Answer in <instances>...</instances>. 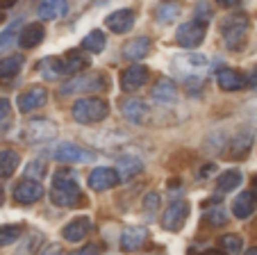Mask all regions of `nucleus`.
<instances>
[{"mask_svg": "<svg viewBox=\"0 0 257 255\" xmlns=\"http://www.w3.org/2000/svg\"><path fill=\"white\" fill-rule=\"evenodd\" d=\"M116 166H118L116 174H121L123 178H132V176L141 174L144 164H141V159H139V157H135V155H123V157L118 159ZM121 176H118V178H121Z\"/></svg>", "mask_w": 257, "mask_h": 255, "instance_id": "a878e982", "label": "nucleus"}, {"mask_svg": "<svg viewBox=\"0 0 257 255\" xmlns=\"http://www.w3.org/2000/svg\"><path fill=\"white\" fill-rule=\"evenodd\" d=\"M37 12H39L41 19H59V16H64L68 12V5L62 3V0H46V3L39 5Z\"/></svg>", "mask_w": 257, "mask_h": 255, "instance_id": "bb28decb", "label": "nucleus"}, {"mask_svg": "<svg viewBox=\"0 0 257 255\" xmlns=\"http://www.w3.org/2000/svg\"><path fill=\"white\" fill-rule=\"evenodd\" d=\"M82 48L89 50V53H100V50L105 48V34H102L100 30H93V32H89L87 37L82 39Z\"/></svg>", "mask_w": 257, "mask_h": 255, "instance_id": "7c9ffc66", "label": "nucleus"}, {"mask_svg": "<svg viewBox=\"0 0 257 255\" xmlns=\"http://www.w3.org/2000/svg\"><path fill=\"white\" fill-rule=\"evenodd\" d=\"M252 139H255V132L250 130V128H243V130H239L237 135H234L232 144H230V155L232 157H246L248 150H250L252 146Z\"/></svg>", "mask_w": 257, "mask_h": 255, "instance_id": "412c9836", "label": "nucleus"}, {"mask_svg": "<svg viewBox=\"0 0 257 255\" xmlns=\"http://www.w3.org/2000/svg\"><path fill=\"white\" fill-rule=\"evenodd\" d=\"M73 119L78 123H98L109 114V105H107L102 98H82V101H75L71 110Z\"/></svg>", "mask_w": 257, "mask_h": 255, "instance_id": "f03ea898", "label": "nucleus"}, {"mask_svg": "<svg viewBox=\"0 0 257 255\" xmlns=\"http://www.w3.org/2000/svg\"><path fill=\"white\" fill-rule=\"evenodd\" d=\"M105 89V80L102 75H73L59 87L62 96H71V94H84V92H102Z\"/></svg>", "mask_w": 257, "mask_h": 255, "instance_id": "423d86ee", "label": "nucleus"}, {"mask_svg": "<svg viewBox=\"0 0 257 255\" xmlns=\"http://www.w3.org/2000/svg\"><path fill=\"white\" fill-rule=\"evenodd\" d=\"M153 98H155L157 103H175L178 101V87H175V82L171 80V77H162L155 87H153Z\"/></svg>", "mask_w": 257, "mask_h": 255, "instance_id": "5701e85b", "label": "nucleus"}, {"mask_svg": "<svg viewBox=\"0 0 257 255\" xmlns=\"http://www.w3.org/2000/svg\"><path fill=\"white\" fill-rule=\"evenodd\" d=\"M39 255H62V246H57V244H50V246H46V248L41 250Z\"/></svg>", "mask_w": 257, "mask_h": 255, "instance_id": "ea45409f", "label": "nucleus"}, {"mask_svg": "<svg viewBox=\"0 0 257 255\" xmlns=\"http://www.w3.org/2000/svg\"><path fill=\"white\" fill-rule=\"evenodd\" d=\"M21 164V157L16 150L3 148L0 150V178H12Z\"/></svg>", "mask_w": 257, "mask_h": 255, "instance_id": "b1692460", "label": "nucleus"}, {"mask_svg": "<svg viewBox=\"0 0 257 255\" xmlns=\"http://www.w3.org/2000/svg\"><path fill=\"white\" fill-rule=\"evenodd\" d=\"M221 34H223V41L230 50L241 48L243 39L248 34V19L239 14H230L221 21Z\"/></svg>", "mask_w": 257, "mask_h": 255, "instance_id": "7ed1b4c3", "label": "nucleus"}, {"mask_svg": "<svg viewBox=\"0 0 257 255\" xmlns=\"http://www.w3.org/2000/svg\"><path fill=\"white\" fill-rule=\"evenodd\" d=\"M255 207H257L255 192H241L232 203V212L237 219H248L255 212Z\"/></svg>", "mask_w": 257, "mask_h": 255, "instance_id": "aec40b11", "label": "nucleus"}, {"mask_svg": "<svg viewBox=\"0 0 257 255\" xmlns=\"http://www.w3.org/2000/svg\"><path fill=\"white\" fill-rule=\"evenodd\" d=\"M225 219H228V214H225L223 205H214L212 210L205 214V221H207L209 226H223Z\"/></svg>", "mask_w": 257, "mask_h": 255, "instance_id": "c9c22d12", "label": "nucleus"}, {"mask_svg": "<svg viewBox=\"0 0 257 255\" xmlns=\"http://www.w3.org/2000/svg\"><path fill=\"white\" fill-rule=\"evenodd\" d=\"M221 248L228 255H239L243 248V239L239 235H225V237H221Z\"/></svg>", "mask_w": 257, "mask_h": 255, "instance_id": "72a5a7b5", "label": "nucleus"}, {"mask_svg": "<svg viewBox=\"0 0 257 255\" xmlns=\"http://www.w3.org/2000/svg\"><path fill=\"white\" fill-rule=\"evenodd\" d=\"M243 255H257V246H252V248H248Z\"/></svg>", "mask_w": 257, "mask_h": 255, "instance_id": "79ce46f5", "label": "nucleus"}, {"mask_svg": "<svg viewBox=\"0 0 257 255\" xmlns=\"http://www.w3.org/2000/svg\"><path fill=\"white\" fill-rule=\"evenodd\" d=\"M173 66L180 68L182 75H187V77H200L203 71L207 68V57L205 55H185V57L175 59Z\"/></svg>", "mask_w": 257, "mask_h": 255, "instance_id": "9d476101", "label": "nucleus"}, {"mask_svg": "<svg viewBox=\"0 0 257 255\" xmlns=\"http://www.w3.org/2000/svg\"><path fill=\"white\" fill-rule=\"evenodd\" d=\"M148 50H151V39L137 37V39H132L130 44L123 46V57L132 59V62H139V59H144L148 55Z\"/></svg>", "mask_w": 257, "mask_h": 255, "instance_id": "4be33fe9", "label": "nucleus"}, {"mask_svg": "<svg viewBox=\"0 0 257 255\" xmlns=\"http://www.w3.org/2000/svg\"><path fill=\"white\" fill-rule=\"evenodd\" d=\"M80 185L78 176L73 168H57V174L53 176V189H50V201L59 207H71L78 205L80 201Z\"/></svg>", "mask_w": 257, "mask_h": 255, "instance_id": "f257e3e1", "label": "nucleus"}, {"mask_svg": "<svg viewBox=\"0 0 257 255\" xmlns=\"http://www.w3.org/2000/svg\"><path fill=\"white\" fill-rule=\"evenodd\" d=\"M39 73L46 77V80H57L59 75H64L62 68V59L59 57H46L39 62Z\"/></svg>", "mask_w": 257, "mask_h": 255, "instance_id": "cd10ccee", "label": "nucleus"}, {"mask_svg": "<svg viewBox=\"0 0 257 255\" xmlns=\"http://www.w3.org/2000/svg\"><path fill=\"white\" fill-rule=\"evenodd\" d=\"M205 34H207V23L200 19L185 21L175 30V39H178V44L182 48H198L205 41Z\"/></svg>", "mask_w": 257, "mask_h": 255, "instance_id": "20e7f679", "label": "nucleus"}, {"mask_svg": "<svg viewBox=\"0 0 257 255\" xmlns=\"http://www.w3.org/2000/svg\"><path fill=\"white\" fill-rule=\"evenodd\" d=\"M23 228L21 226H0V246H10L16 239H21Z\"/></svg>", "mask_w": 257, "mask_h": 255, "instance_id": "473e14b6", "label": "nucleus"}, {"mask_svg": "<svg viewBox=\"0 0 257 255\" xmlns=\"http://www.w3.org/2000/svg\"><path fill=\"white\" fill-rule=\"evenodd\" d=\"M19 34H21V21H14L5 32L0 34V48H7V46H12L14 41H19Z\"/></svg>", "mask_w": 257, "mask_h": 255, "instance_id": "f704fd0d", "label": "nucleus"}, {"mask_svg": "<svg viewBox=\"0 0 257 255\" xmlns=\"http://www.w3.org/2000/svg\"><path fill=\"white\" fill-rule=\"evenodd\" d=\"M41 196H44V187H41L39 183H32V180H23V183H19L14 189V198L21 205H32V203H37Z\"/></svg>", "mask_w": 257, "mask_h": 255, "instance_id": "ddd939ff", "label": "nucleus"}, {"mask_svg": "<svg viewBox=\"0 0 257 255\" xmlns=\"http://www.w3.org/2000/svg\"><path fill=\"white\" fill-rule=\"evenodd\" d=\"M178 14H180V7L175 5V3H164V5H160L155 12L160 23H171V21L178 19Z\"/></svg>", "mask_w": 257, "mask_h": 255, "instance_id": "2f4dec72", "label": "nucleus"}, {"mask_svg": "<svg viewBox=\"0 0 257 255\" xmlns=\"http://www.w3.org/2000/svg\"><path fill=\"white\" fill-rule=\"evenodd\" d=\"M118 174L116 168L112 166H98L93 168L91 174H89V187L93 189V192H107V189H112L118 185Z\"/></svg>", "mask_w": 257, "mask_h": 255, "instance_id": "1a4fd4ad", "label": "nucleus"}, {"mask_svg": "<svg viewBox=\"0 0 257 255\" xmlns=\"http://www.w3.org/2000/svg\"><path fill=\"white\" fill-rule=\"evenodd\" d=\"M146 239H148V230L141 226H130L123 230L121 235V248L125 250V253H135V250H139L141 246L146 244Z\"/></svg>", "mask_w": 257, "mask_h": 255, "instance_id": "4468645a", "label": "nucleus"}, {"mask_svg": "<svg viewBox=\"0 0 257 255\" xmlns=\"http://www.w3.org/2000/svg\"><path fill=\"white\" fill-rule=\"evenodd\" d=\"M55 135H57V123H53V121H48V119H34V121H30L28 128H25V139H28L30 144L48 141V139H53Z\"/></svg>", "mask_w": 257, "mask_h": 255, "instance_id": "6e6552de", "label": "nucleus"}, {"mask_svg": "<svg viewBox=\"0 0 257 255\" xmlns=\"http://www.w3.org/2000/svg\"><path fill=\"white\" fill-rule=\"evenodd\" d=\"M187 217H189V203L187 201H175L166 207L164 217H162V226L171 232H178L180 228L185 226Z\"/></svg>", "mask_w": 257, "mask_h": 255, "instance_id": "0eeeda50", "label": "nucleus"}, {"mask_svg": "<svg viewBox=\"0 0 257 255\" xmlns=\"http://www.w3.org/2000/svg\"><path fill=\"white\" fill-rule=\"evenodd\" d=\"M100 253V248H98L96 244H89V246H82L80 250H75V253H71V255H98Z\"/></svg>", "mask_w": 257, "mask_h": 255, "instance_id": "58836bf2", "label": "nucleus"}, {"mask_svg": "<svg viewBox=\"0 0 257 255\" xmlns=\"http://www.w3.org/2000/svg\"><path fill=\"white\" fill-rule=\"evenodd\" d=\"M46 157H53L57 162H68V164H75V162H91L93 153H87L84 148L80 146L71 144V141H62V144L53 146V148H46L44 150Z\"/></svg>", "mask_w": 257, "mask_h": 255, "instance_id": "39448f33", "label": "nucleus"}, {"mask_svg": "<svg viewBox=\"0 0 257 255\" xmlns=\"http://www.w3.org/2000/svg\"><path fill=\"white\" fill-rule=\"evenodd\" d=\"M44 37H46V30H44V25L41 23H30V25H25L23 30H21V34H19V46L21 48H34V46H39L41 41H44Z\"/></svg>", "mask_w": 257, "mask_h": 255, "instance_id": "a211bd4d", "label": "nucleus"}, {"mask_svg": "<svg viewBox=\"0 0 257 255\" xmlns=\"http://www.w3.org/2000/svg\"><path fill=\"white\" fill-rule=\"evenodd\" d=\"M25 176H28V180H32V183H39L41 178L46 176V166H44V162H30L28 164V168H25Z\"/></svg>", "mask_w": 257, "mask_h": 255, "instance_id": "e433bc0d", "label": "nucleus"}, {"mask_svg": "<svg viewBox=\"0 0 257 255\" xmlns=\"http://www.w3.org/2000/svg\"><path fill=\"white\" fill-rule=\"evenodd\" d=\"M3 203H5V192H3V187H0V207H3Z\"/></svg>", "mask_w": 257, "mask_h": 255, "instance_id": "37998d69", "label": "nucleus"}, {"mask_svg": "<svg viewBox=\"0 0 257 255\" xmlns=\"http://www.w3.org/2000/svg\"><path fill=\"white\" fill-rule=\"evenodd\" d=\"M12 121V105L7 98H0V132L5 130Z\"/></svg>", "mask_w": 257, "mask_h": 255, "instance_id": "4c0bfd02", "label": "nucleus"}, {"mask_svg": "<svg viewBox=\"0 0 257 255\" xmlns=\"http://www.w3.org/2000/svg\"><path fill=\"white\" fill-rule=\"evenodd\" d=\"M62 59V68H64V75H78V71H82L87 66V59H82V55L78 53H68L66 57H59Z\"/></svg>", "mask_w": 257, "mask_h": 255, "instance_id": "c756f323", "label": "nucleus"}, {"mask_svg": "<svg viewBox=\"0 0 257 255\" xmlns=\"http://www.w3.org/2000/svg\"><path fill=\"white\" fill-rule=\"evenodd\" d=\"M157 201H160V196H157V194H148V196H146V210H148V207H151V210H155Z\"/></svg>", "mask_w": 257, "mask_h": 255, "instance_id": "a19ab883", "label": "nucleus"}, {"mask_svg": "<svg viewBox=\"0 0 257 255\" xmlns=\"http://www.w3.org/2000/svg\"><path fill=\"white\" fill-rule=\"evenodd\" d=\"M205 255H221V253H216V250H209V253H205Z\"/></svg>", "mask_w": 257, "mask_h": 255, "instance_id": "c03bdc74", "label": "nucleus"}, {"mask_svg": "<svg viewBox=\"0 0 257 255\" xmlns=\"http://www.w3.org/2000/svg\"><path fill=\"white\" fill-rule=\"evenodd\" d=\"M146 80H148V68L141 66V64H135V66L125 68L121 73L123 92H137V89H141L146 84Z\"/></svg>", "mask_w": 257, "mask_h": 255, "instance_id": "9b49d317", "label": "nucleus"}, {"mask_svg": "<svg viewBox=\"0 0 257 255\" xmlns=\"http://www.w3.org/2000/svg\"><path fill=\"white\" fill-rule=\"evenodd\" d=\"M239 185H241V174H239L237 168H230V171H223V174L218 176L216 180V187L218 192H232V189H237Z\"/></svg>", "mask_w": 257, "mask_h": 255, "instance_id": "c85d7f7f", "label": "nucleus"}, {"mask_svg": "<svg viewBox=\"0 0 257 255\" xmlns=\"http://www.w3.org/2000/svg\"><path fill=\"white\" fill-rule=\"evenodd\" d=\"M93 223L89 217H78V219H73L68 226H64L62 235L66 241H82L89 237V232H91Z\"/></svg>", "mask_w": 257, "mask_h": 255, "instance_id": "dca6fc26", "label": "nucleus"}, {"mask_svg": "<svg viewBox=\"0 0 257 255\" xmlns=\"http://www.w3.org/2000/svg\"><path fill=\"white\" fill-rule=\"evenodd\" d=\"M121 112L127 121L139 123V121H144L146 114H148V105H146L144 101H139V98L130 96V98H123L121 101Z\"/></svg>", "mask_w": 257, "mask_h": 255, "instance_id": "6ab92c4d", "label": "nucleus"}, {"mask_svg": "<svg viewBox=\"0 0 257 255\" xmlns=\"http://www.w3.org/2000/svg\"><path fill=\"white\" fill-rule=\"evenodd\" d=\"M46 101H48V92L44 87H30L28 92H23L19 96V110L21 112L39 110V107L46 105Z\"/></svg>", "mask_w": 257, "mask_h": 255, "instance_id": "f8f14e48", "label": "nucleus"}, {"mask_svg": "<svg viewBox=\"0 0 257 255\" xmlns=\"http://www.w3.org/2000/svg\"><path fill=\"white\" fill-rule=\"evenodd\" d=\"M216 82L218 87L225 89V92H237V89H243L248 84L246 75L241 71H237V68H221L216 73Z\"/></svg>", "mask_w": 257, "mask_h": 255, "instance_id": "2eb2a0df", "label": "nucleus"}, {"mask_svg": "<svg viewBox=\"0 0 257 255\" xmlns=\"http://www.w3.org/2000/svg\"><path fill=\"white\" fill-rule=\"evenodd\" d=\"M105 23L114 34H125V32H130L132 25H135V14H132L130 10H118L107 16Z\"/></svg>", "mask_w": 257, "mask_h": 255, "instance_id": "f3484780", "label": "nucleus"}, {"mask_svg": "<svg viewBox=\"0 0 257 255\" xmlns=\"http://www.w3.org/2000/svg\"><path fill=\"white\" fill-rule=\"evenodd\" d=\"M21 68H23V57L21 55L0 57V80H12L14 75H19Z\"/></svg>", "mask_w": 257, "mask_h": 255, "instance_id": "393cba45", "label": "nucleus"}]
</instances>
